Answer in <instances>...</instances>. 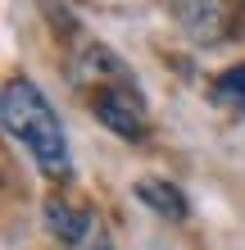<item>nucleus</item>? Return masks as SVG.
<instances>
[{
	"instance_id": "nucleus-6",
	"label": "nucleus",
	"mask_w": 245,
	"mask_h": 250,
	"mask_svg": "<svg viewBox=\"0 0 245 250\" xmlns=\"http://www.w3.org/2000/svg\"><path fill=\"white\" fill-rule=\"evenodd\" d=\"M213 100L227 105V109H236V114H245V64L227 68L223 78L213 82Z\"/></svg>"
},
{
	"instance_id": "nucleus-1",
	"label": "nucleus",
	"mask_w": 245,
	"mask_h": 250,
	"mask_svg": "<svg viewBox=\"0 0 245 250\" xmlns=\"http://www.w3.org/2000/svg\"><path fill=\"white\" fill-rule=\"evenodd\" d=\"M0 119L5 132L32 155V164L46 178H68V137L55 105L41 96V86L32 78H9L0 91Z\"/></svg>"
},
{
	"instance_id": "nucleus-3",
	"label": "nucleus",
	"mask_w": 245,
	"mask_h": 250,
	"mask_svg": "<svg viewBox=\"0 0 245 250\" xmlns=\"http://www.w3.org/2000/svg\"><path fill=\"white\" fill-rule=\"evenodd\" d=\"M177 32L195 46H218V41L232 37L236 27V9L232 0H164Z\"/></svg>"
},
{
	"instance_id": "nucleus-5",
	"label": "nucleus",
	"mask_w": 245,
	"mask_h": 250,
	"mask_svg": "<svg viewBox=\"0 0 245 250\" xmlns=\"http://www.w3.org/2000/svg\"><path fill=\"white\" fill-rule=\"evenodd\" d=\"M136 200L146 205L150 214H159L164 223H186V214H191L186 196L172 182H164V178H141L136 182Z\"/></svg>"
},
{
	"instance_id": "nucleus-7",
	"label": "nucleus",
	"mask_w": 245,
	"mask_h": 250,
	"mask_svg": "<svg viewBox=\"0 0 245 250\" xmlns=\"http://www.w3.org/2000/svg\"><path fill=\"white\" fill-rule=\"evenodd\" d=\"M82 250H113V246H109V241H105V237H91V241H86V246H82Z\"/></svg>"
},
{
	"instance_id": "nucleus-4",
	"label": "nucleus",
	"mask_w": 245,
	"mask_h": 250,
	"mask_svg": "<svg viewBox=\"0 0 245 250\" xmlns=\"http://www.w3.org/2000/svg\"><path fill=\"white\" fill-rule=\"evenodd\" d=\"M41 218H46V232L59 237L64 246H77V241H86V232H91V209L68 205L64 196H50L46 209H41Z\"/></svg>"
},
{
	"instance_id": "nucleus-2",
	"label": "nucleus",
	"mask_w": 245,
	"mask_h": 250,
	"mask_svg": "<svg viewBox=\"0 0 245 250\" xmlns=\"http://www.w3.org/2000/svg\"><path fill=\"white\" fill-rule=\"evenodd\" d=\"M91 114L123 141H146L150 137V105H146V96L136 91V78L95 86L91 91Z\"/></svg>"
}]
</instances>
